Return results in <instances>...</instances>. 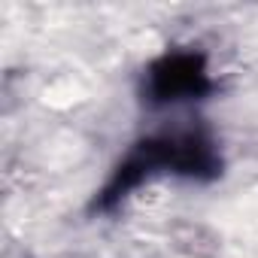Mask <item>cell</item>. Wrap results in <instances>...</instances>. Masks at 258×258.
Masks as SVG:
<instances>
[{"label": "cell", "instance_id": "7a4b0ae2", "mask_svg": "<svg viewBox=\"0 0 258 258\" xmlns=\"http://www.w3.org/2000/svg\"><path fill=\"white\" fill-rule=\"evenodd\" d=\"M216 88L210 55L198 46H173L143 67L137 94L146 109H179L210 100Z\"/></svg>", "mask_w": 258, "mask_h": 258}, {"label": "cell", "instance_id": "6da1fadb", "mask_svg": "<svg viewBox=\"0 0 258 258\" xmlns=\"http://www.w3.org/2000/svg\"><path fill=\"white\" fill-rule=\"evenodd\" d=\"M222 173L225 155L216 131L201 118H185L149 131L127 146V152L115 161L106 182L94 195L91 207L97 213H112L137 188L161 176L185 182H216Z\"/></svg>", "mask_w": 258, "mask_h": 258}]
</instances>
